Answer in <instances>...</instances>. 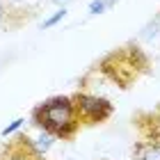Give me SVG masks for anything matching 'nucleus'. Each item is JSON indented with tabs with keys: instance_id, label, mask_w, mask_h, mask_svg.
Instances as JSON below:
<instances>
[{
	"instance_id": "obj_4",
	"label": "nucleus",
	"mask_w": 160,
	"mask_h": 160,
	"mask_svg": "<svg viewBox=\"0 0 160 160\" xmlns=\"http://www.w3.org/2000/svg\"><path fill=\"white\" fill-rule=\"evenodd\" d=\"M53 142H55V135L50 133V130H43V133L37 137V140L32 142V147H34V151H37L39 156H43L50 147H53Z\"/></svg>"
},
{
	"instance_id": "obj_8",
	"label": "nucleus",
	"mask_w": 160,
	"mask_h": 160,
	"mask_svg": "<svg viewBox=\"0 0 160 160\" xmlns=\"http://www.w3.org/2000/svg\"><path fill=\"white\" fill-rule=\"evenodd\" d=\"M23 123H25V119H21V117H18V119H14V121L9 123V126H5V128H2V137L12 135V133H16V130H18L21 126H23Z\"/></svg>"
},
{
	"instance_id": "obj_1",
	"label": "nucleus",
	"mask_w": 160,
	"mask_h": 160,
	"mask_svg": "<svg viewBox=\"0 0 160 160\" xmlns=\"http://www.w3.org/2000/svg\"><path fill=\"white\" fill-rule=\"evenodd\" d=\"M32 119L39 128L50 130L55 137L67 140L78 130V114H76V103L71 96H53L43 101L39 108H34Z\"/></svg>"
},
{
	"instance_id": "obj_7",
	"label": "nucleus",
	"mask_w": 160,
	"mask_h": 160,
	"mask_svg": "<svg viewBox=\"0 0 160 160\" xmlns=\"http://www.w3.org/2000/svg\"><path fill=\"white\" fill-rule=\"evenodd\" d=\"M67 7H60V9H57L55 14H53V16H50V18H46V21H43V30H46V28H53V25H57V23H60V21H64V18H67Z\"/></svg>"
},
{
	"instance_id": "obj_6",
	"label": "nucleus",
	"mask_w": 160,
	"mask_h": 160,
	"mask_svg": "<svg viewBox=\"0 0 160 160\" xmlns=\"http://www.w3.org/2000/svg\"><path fill=\"white\" fill-rule=\"evenodd\" d=\"M158 30H160V21L156 18V21H151V23H147V28L140 32V39H144V41H151L158 34Z\"/></svg>"
},
{
	"instance_id": "obj_5",
	"label": "nucleus",
	"mask_w": 160,
	"mask_h": 160,
	"mask_svg": "<svg viewBox=\"0 0 160 160\" xmlns=\"http://www.w3.org/2000/svg\"><path fill=\"white\" fill-rule=\"evenodd\" d=\"M112 5H117V0H92L89 2V14L92 16H98V14H103L105 9H110Z\"/></svg>"
},
{
	"instance_id": "obj_9",
	"label": "nucleus",
	"mask_w": 160,
	"mask_h": 160,
	"mask_svg": "<svg viewBox=\"0 0 160 160\" xmlns=\"http://www.w3.org/2000/svg\"><path fill=\"white\" fill-rule=\"evenodd\" d=\"M5 14H7V12H5V5H2V2H0V21H2V18H5Z\"/></svg>"
},
{
	"instance_id": "obj_11",
	"label": "nucleus",
	"mask_w": 160,
	"mask_h": 160,
	"mask_svg": "<svg viewBox=\"0 0 160 160\" xmlns=\"http://www.w3.org/2000/svg\"><path fill=\"white\" fill-rule=\"evenodd\" d=\"M12 2H21V0H12Z\"/></svg>"
},
{
	"instance_id": "obj_3",
	"label": "nucleus",
	"mask_w": 160,
	"mask_h": 160,
	"mask_svg": "<svg viewBox=\"0 0 160 160\" xmlns=\"http://www.w3.org/2000/svg\"><path fill=\"white\" fill-rule=\"evenodd\" d=\"M137 160H160V144H142L135 149Z\"/></svg>"
},
{
	"instance_id": "obj_10",
	"label": "nucleus",
	"mask_w": 160,
	"mask_h": 160,
	"mask_svg": "<svg viewBox=\"0 0 160 160\" xmlns=\"http://www.w3.org/2000/svg\"><path fill=\"white\" fill-rule=\"evenodd\" d=\"M53 2H55V5H60V7H64L67 2H71V0H53Z\"/></svg>"
},
{
	"instance_id": "obj_2",
	"label": "nucleus",
	"mask_w": 160,
	"mask_h": 160,
	"mask_svg": "<svg viewBox=\"0 0 160 160\" xmlns=\"http://www.w3.org/2000/svg\"><path fill=\"white\" fill-rule=\"evenodd\" d=\"M76 103V114L78 119H85L87 123H98L105 121L112 114V105L108 103L105 98L92 96V94H76L73 96Z\"/></svg>"
}]
</instances>
